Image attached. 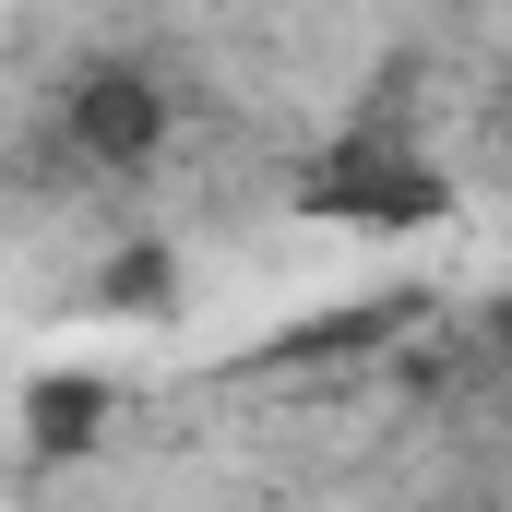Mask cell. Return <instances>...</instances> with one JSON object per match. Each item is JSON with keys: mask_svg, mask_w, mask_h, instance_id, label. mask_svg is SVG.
Wrapping results in <instances>:
<instances>
[{"mask_svg": "<svg viewBox=\"0 0 512 512\" xmlns=\"http://www.w3.org/2000/svg\"><path fill=\"white\" fill-rule=\"evenodd\" d=\"M155 120H167V108H155V84H96V96H84V131H96L108 155H143Z\"/></svg>", "mask_w": 512, "mask_h": 512, "instance_id": "cell-1", "label": "cell"}]
</instances>
